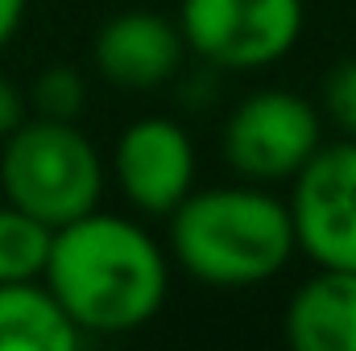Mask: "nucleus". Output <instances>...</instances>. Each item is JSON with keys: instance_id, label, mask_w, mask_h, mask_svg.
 I'll use <instances>...</instances> for the list:
<instances>
[{"instance_id": "nucleus-1", "label": "nucleus", "mask_w": 356, "mask_h": 351, "mask_svg": "<svg viewBox=\"0 0 356 351\" xmlns=\"http://www.w3.org/2000/svg\"><path fill=\"white\" fill-rule=\"evenodd\" d=\"M42 277L83 335L141 331L170 293L162 244L141 223L104 215L99 207L54 232Z\"/></svg>"}, {"instance_id": "nucleus-2", "label": "nucleus", "mask_w": 356, "mask_h": 351, "mask_svg": "<svg viewBox=\"0 0 356 351\" xmlns=\"http://www.w3.org/2000/svg\"><path fill=\"white\" fill-rule=\"evenodd\" d=\"M170 219V257L211 289H249L277 277L298 252L290 207L249 186L191 190Z\"/></svg>"}, {"instance_id": "nucleus-3", "label": "nucleus", "mask_w": 356, "mask_h": 351, "mask_svg": "<svg viewBox=\"0 0 356 351\" xmlns=\"http://www.w3.org/2000/svg\"><path fill=\"white\" fill-rule=\"evenodd\" d=\"M4 203L29 211L46 228H67L91 215L104 198V157L75 120L25 116L0 141Z\"/></svg>"}, {"instance_id": "nucleus-4", "label": "nucleus", "mask_w": 356, "mask_h": 351, "mask_svg": "<svg viewBox=\"0 0 356 351\" xmlns=\"http://www.w3.org/2000/svg\"><path fill=\"white\" fill-rule=\"evenodd\" d=\"M307 25L302 0H182L186 50L216 71H261L282 62Z\"/></svg>"}, {"instance_id": "nucleus-5", "label": "nucleus", "mask_w": 356, "mask_h": 351, "mask_svg": "<svg viewBox=\"0 0 356 351\" xmlns=\"http://www.w3.org/2000/svg\"><path fill=\"white\" fill-rule=\"evenodd\" d=\"M323 145V112L294 91H253L224 120V162L241 182H290Z\"/></svg>"}, {"instance_id": "nucleus-6", "label": "nucleus", "mask_w": 356, "mask_h": 351, "mask_svg": "<svg viewBox=\"0 0 356 351\" xmlns=\"http://www.w3.org/2000/svg\"><path fill=\"white\" fill-rule=\"evenodd\" d=\"M290 182L298 252L315 268H356V141L319 145Z\"/></svg>"}, {"instance_id": "nucleus-7", "label": "nucleus", "mask_w": 356, "mask_h": 351, "mask_svg": "<svg viewBox=\"0 0 356 351\" xmlns=\"http://www.w3.org/2000/svg\"><path fill=\"white\" fill-rule=\"evenodd\" d=\"M195 141L178 120L145 116L133 120L112 149V174L120 194L141 215H170L178 203L195 190Z\"/></svg>"}, {"instance_id": "nucleus-8", "label": "nucleus", "mask_w": 356, "mask_h": 351, "mask_svg": "<svg viewBox=\"0 0 356 351\" xmlns=\"http://www.w3.org/2000/svg\"><path fill=\"white\" fill-rule=\"evenodd\" d=\"M95 71L120 91H154L170 83L186 58V37L178 21L149 12V8H129L104 21L95 33Z\"/></svg>"}, {"instance_id": "nucleus-9", "label": "nucleus", "mask_w": 356, "mask_h": 351, "mask_svg": "<svg viewBox=\"0 0 356 351\" xmlns=\"http://www.w3.org/2000/svg\"><path fill=\"white\" fill-rule=\"evenodd\" d=\"M286 343L298 351H356V268H319L286 302Z\"/></svg>"}, {"instance_id": "nucleus-10", "label": "nucleus", "mask_w": 356, "mask_h": 351, "mask_svg": "<svg viewBox=\"0 0 356 351\" xmlns=\"http://www.w3.org/2000/svg\"><path fill=\"white\" fill-rule=\"evenodd\" d=\"M83 331L71 323L50 285L4 281L0 285V351H75Z\"/></svg>"}, {"instance_id": "nucleus-11", "label": "nucleus", "mask_w": 356, "mask_h": 351, "mask_svg": "<svg viewBox=\"0 0 356 351\" xmlns=\"http://www.w3.org/2000/svg\"><path fill=\"white\" fill-rule=\"evenodd\" d=\"M54 228L33 219L29 211L0 203V285L4 281H38L50 261Z\"/></svg>"}, {"instance_id": "nucleus-12", "label": "nucleus", "mask_w": 356, "mask_h": 351, "mask_svg": "<svg viewBox=\"0 0 356 351\" xmlns=\"http://www.w3.org/2000/svg\"><path fill=\"white\" fill-rule=\"evenodd\" d=\"M29 103H33V116H46V120H79V112L88 108V83L71 67H50V71H42L33 79Z\"/></svg>"}, {"instance_id": "nucleus-13", "label": "nucleus", "mask_w": 356, "mask_h": 351, "mask_svg": "<svg viewBox=\"0 0 356 351\" xmlns=\"http://www.w3.org/2000/svg\"><path fill=\"white\" fill-rule=\"evenodd\" d=\"M319 112H323V120H332V124L340 128V137L356 141V58L336 62V67L323 75Z\"/></svg>"}, {"instance_id": "nucleus-14", "label": "nucleus", "mask_w": 356, "mask_h": 351, "mask_svg": "<svg viewBox=\"0 0 356 351\" xmlns=\"http://www.w3.org/2000/svg\"><path fill=\"white\" fill-rule=\"evenodd\" d=\"M25 108H29V103H25V95L17 91V83H13L8 75H0V141L25 120Z\"/></svg>"}, {"instance_id": "nucleus-15", "label": "nucleus", "mask_w": 356, "mask_h": 351, "mask_svg": "<svg viewBox=\"0 0 356 351\" xmlns=\"http://www.w3.org/2000/svg\"><path fill=\"white\" fill-rule=\"evenodd\" d=\"M25 4H29V0H0V50H4V46L13 42V33L21 29Z\"/></svg>"}]
</instances>
